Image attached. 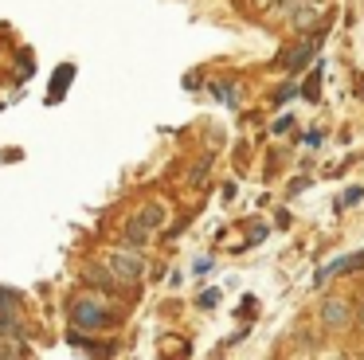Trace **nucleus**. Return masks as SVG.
Instances as JSON below:
<instances>
[{"mask_svg":"<svg viewBox=\"0 0 364 360\" xmlns=\"http://www.w3.org/2000/svg\"><path fill=\"white\" fill-rule=\"evenodd\" d=\"M360 196H364V188H348V192H345V196H341V200H337V208H345V203H356V200H360Z\"/></svg>","mask_w":364,"mask_h":360,"instance_id":"9d476101","label":"nucleus"},{"mask_svg":"<svg viewBox=\"0 0 364 360\" xmlns=\"http://www.w3.org/2000/svg\"><path fill=\"white\" fill-rule=\"evenodd\" d=\"M353 321H356V325L364 329V302H356V317H353Z\"/></svg>","mask_w":364,"mask_h":360,"instance_id":"4468645a","label":"nucleus"},{"mask_svg":"<svg viewBox=\"0 0 364 360\" xmlns=\"http://www.w3.org/2000/svg\"><path fill=\"white\" fill-rule=\"evenodd\" d=\"M235 86H220V83H215V98H223V102H235Z\"/></svg>","mask_w":364,"mask_h":360,"instance_id":"9b49d317","label":"nucleus"},{"mask_svg":"<svg viewBox=\"0 0 364 360\" xmlns=\"http://www.w3.org/2000/svg\"><path fill=\"white\" fill-rule=\"evenodd\" d=\"M356 317V305L353 297H341V294H329L321 302V329L325 333H345Z\"/></svg>","mask_w":364,"mask_h":360,"instance_id":"7ed1b4c3","label":"nucleus"},{"mask_svg":"<svg viewBox=\"0 0 364 360\" xmlns=\"http://www.w3.org/2000/svg\"><path fill=\"white\" fill-rule=\"evenodd\" d=\"M309 55H314V39H301V43H298V47H294V51H290V55H286V59H282V67H286V70H298V67H301V63H306V59H309Z\"/></svg>","mask_w":364,"mask_h":360,"instance_id":"0eeeda50","label":"nucleus"},{"mask_svg":"<svg viewBox=\"0 0 364 360\" xmlns=\"http://www.w3.org/2000/svg\"><path fill=\"white\" fill-rule=\"evenodd\" d=\"M12 356H16V349H12V344L4 341V337H0V360H12Z\"/></svg>","mask_w":364,"mask_h":360,"instance_id":"ddd939ff","label":"nucleus"},{"mask_svg":"<svg viewBox=\"0 0 364 360\" xmlns=\"http://www.w3.org/2000/svg\"><path fill=\"white\" fill-rule=\"evenodd\" d=\"M314 20H317V12H314V8H298V12L290 16V23H294V28H309Z\"/></svg>","mask_w":364,"mask_h":360,"instance_id":"6e6552de","label":"nucleus"},{"mask_svg":"<svg viewBox=\"0 0 364 360\" xmlns=\"http://www.w3.org/2000/svg\"><path fill=\"white\" fill-rule=\"evenodd\" d=\"M325 360H345V356H325Z\"/></svg>","mask_w":364,"mask_h":360,"instance_id":"2eb2a0df","label":"nucleus"},{"mask_svg":"<svg viewBox=\"0 0 364 360\" xmlns=\"http://www.w3.org/2000/svg\"><path fill=\"white\" fill-rule=\"evenodd\" d=\"M298 360H314V356H298Z\"/></svg>","mask_w":364,"mask_h":360,"instance_id":"dca6fc26","label":"nucleus"},{"mask_svg":"<svg viewBox=\"0 0 364 360\" xmlns=\"http://www.w3.org/2000/svg\"><path fill=\"white\" fill-rule=\"evenodd\" d=\"M215 302H220V290H208V294H200V305H204V309H212Z\"/></svg>","mask_w":364,"mask_h":360,"instance_id":"f8f14e48","label":"nucleus"},{"mask_svg":"<svg viewBox=\"0 0 364 360\" xmlns=\"http://www.w3.org/2000/svg\"><path fill=\"white\" fill-rule=\"evenodd\" d=\"M106 270H110V282L114 286H137L141 282V274H145V263H141V255L137 250H110L106 255Z\"/></svg>","mask_w":364,"mask_h":360,"instance_id":"f03ea898","label":"nucleus"},{"mask_svg":"<svg viewBox=\"0 0 364 360\" xmlns=\"http://www.w3.org/2000/svg\"><path fill=\"white\" fill-rule=\"evenodd\" d=\"M356 266H364V250H353V255H341V258H333L329 266H321V274L314 278V286H325V278H333V274H353Z\"/></svg>","mask_w":364,"mask_h":360,"instance_id":"20e7f679","label":"nucleus"},{"mask_svg":"<svg viewBox=\"0 0 364 360\" xmlns=\"http://www.w3.org/2000/svg\"><path fill=\"white\" fill-rule=\"evenodd\" d=\"M145 243H149V231H145L137 219H129V223H126V235H122V247H126V250H141Z\"/></svg>","mask_w":364,"mask_h":360,"instance_id":"423d86ee","label":"nucleus"},{"mask_svg":"<svg viewBox=\"0 0 364 360\" xmlns=\"http://www.w3.org/2000/svg\"><path fill=\"white\" fill-rule=\"evenodd\" d=\"M0 309H9V313H16V309H20V297L12 294V290H0Z\"/></svg>","mask_w":364,"mask_h":360,"instance_id":"1a4fd4ad","label":"nucleus"},{"mask_svg":"<svg viewBox=\"0 0 364 360\" xmlns=\"http://www.w3.org/2000/svg\"><path fill=\"white\" fill-rule=\"evenodd\" d=\"M134 219H137V223H141L145 231L153 235V231H157V227H165V219H168V208H165V203H161V200H157V203L149 200V203H141V211H137Z\"/></svg>","mask_w":364,"mask_h":360,"instance_id":"39448f33","label":"nucleus"},{"mask_svg":"<svg viewBox=\"0 0 364 360\" xmlns=\"http://www.w3.org/2000/svg\"><path fill=\"white\" fill-rule=\"evenodd\" d=\"M71 325L75 329H87V333H102V329L114 325V313L106 309L102 297H75L71 302Z\"/></svg>","mask_w":364,"mask_h":360,"instance_id":"f257e3e1","label":"nucleus"}]
</instances>
